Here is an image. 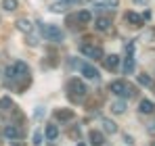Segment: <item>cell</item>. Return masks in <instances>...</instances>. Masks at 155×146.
<instances>
[{"instance_id": "obj_22", "label": "cell", "mask_w": 155, "mask_h": 146, "mask_svg": "<svg viewBox=\"0 0 155 146\" xmlns=\"http://www.w3.org/2000/svg\"><path fill=\"white\" fill-rule=\"evenodd\" d=\"M15 106H13V100L8 96H2L0 98V111H13Z\"/></svg>"}, {"instance_id": "obj_19", "label": "cell", "mask_w": 155, "mask_h": 146, "mask_svg": "<svg viewBox=\"0 0 155 146\" xmlns=\"http://www.w3.org/2000/svg\"><path fill=\"white\" fill-rule=\"evenodd\" d=\"M46 138H48L51 142H54V140L59 138V127H57L54 123H48V125H46Z\"/></svg>"}, {"instance_id": "obj_13", "label": "cell", "mask_w": 155, "mask_h": 146, "mask_svg": "<svg viewBox=\"0 0 155 146\" xmlns=\"http://www.w3.org/2000/svg\"><path fill=\"white\" fill-rule=\"evenodd\" d=\"M15 27H17L21 33H27V36H29V33H31V29H34V25H31L29 19H19V21L15 23Z\"/></svg>"}, {"instance_id": "obj_30", "label": "cell", "mask_w": 155, "mask_h": 146, "mask_svg": "<svg viewBox=\"0 0 155 146\" xmlns=\"http://www.w3.org/2000/svg\"><path fill=\"white\" fill-rule=\"evenodd\" d=\"M13 146H23V144H21V142H19V144H17V142H13Z\"/></svg>"}, {"instance_id": "obj_16", "label": "cell", "mask_w": 155, "mask_h": 146, "mask_svg": "<svg viewBox=\"0 0 155 146\" xmlns=\"http://www.w3.org/2000/svg\"><path fill=\"white\" fill-rule=\"evenodd\" d=\"M76 17H78V25H88L90 19H92V13H90L88 8H84V11L76 13Z\"/></svg>"}, {"instance_id": "obj_31", "label": "cell", "mask_w": 155, "mask_h": 146, "mask_svg": "<svg viewBox=\"0 0 155 146\" xmlns=\"http://www.w3.org/2000/svg\"><path fill=\"white\" fill-rule=\"evenodd\" d=\"M78 146H86V144H84V142H78Z\"/></svg>"}, {"instance_id": "obj_5", "label": "cell", "mask_w": 155, "mask_h": 146, "mask_svg": "<svg viewBox=\"0 0 155 146\" xmlns=\"http://www.w3.org/2000/svg\"><path fill=\"white\" fill-rule=\"evenodd\" d=\"M21 127L19 125H6L4 129H2V136L6 138V140H21Z\"/></svg>"}, {"instance_id": "obj_27", "label": "cell", "mask_w": 155, "mask_h": 146, "mask_svg": "<svg viewBox=\"0 0 155 146\" xmlns=\"http://www.w3.org/2000/svg\"><path fill=\"white\" fill-rule=\"evenodd\" d=\"M132 2H134L136 6H147V4H149V0H132Z\"/></svg>"}, {"instance_id": "obj_8", "label": "cell", "mask_w": 155, "mask_h": 146, "mask_svg": "<svg viewBox=\"0 0 155 146\" xmlns=\"http://www.w3.org/2000/svg\"><path fill=\"white\" fill-rule=\"evenodd\" d=\"M80 71H82V75H84L86 79H97V77H99V69H97L94 65H90V63H82V65H80Z\"/></svg>"}, {"instance_id": "obj_4", "label": "cell", "mask_w": 155, "mask_h": 146, "mask_svg": "<svg viewBox=\"0 0 155 146\" xmlns=\"http://www.w3.org/2000/svg\"><path fill=\"white\" fill-rule=\"evenodd\" d=\"M80 52L86 56V59H92V61H103V48L94 46V44H82L80 46Z\"/></svg>"}, {"instance_id": "obj_23", "label": "cell", "mask_w": 155, "mask_h": 146, "mask_svg": "<svg viewBox=\"0 0 155 146\" xmlns=\"http://www.w3.org/2000/svg\"><path fill=\"white\" fill-rule=\"evenodd\" d=\"M138 84H140V86H147V88H153V79H151L147 73H140V75H138Z\"/></svg>"}, {"instance_id": "obj_12", "label": "cell", "mask_w": 155, "mask_h": 146, "mask_svg": "<svg viewBox=\"0 0 155 146\" xmlns=\"http://www.w3.org/2000/svg\"><path fill=\"white\" fill-rule=\"evenodd\" d=\"M13 69H15V77H27L29 75V67H27L23 61H17L13 65Z\"/></svg>"}, {"instance_id": "obj_21", "label": "cell", "mask_w": 155, "mask_h": 146, "mask_svg": "<svg viewBox=\"0 0 155 146\" xmlns=\"http://www.w3.org/2000/svg\"><path fill=\"white\" fill-rule=\"evenodd\" d=\"M2 8H4L6 13H13V11L19 8V2H17V0H2Z\"/></svg>"}, {"instance_id": "obj_32", "label": "cell", "mask_w": 155, "mask_h": 146, "mask_svg": "<svg viewBox=\"0 0 155 146\" xmlns=\"http://www.w3.org/2000/svg\"><path fill=\"white\" fill-rule=\"evenodd\" d=\"M151 146H155V142H151Z\"/></svg>"}, {"instance_id": "obj_2", "label": "cell", "mask_w": 155, "mask_h": 146, "mask_svg": "<svg viewBox=\"0 0 155 146\" xmlns=\"http://www.w3.org/2000/svg\"><path fill=\"white\" fill-rule=\"evenodd\" d=\"M109 92L120 98H132L136 94V88L132 84H128V81H124V79H115V81L109 84Z\"/></svg>"}, {"instance_id": "obj_29", "label": "cell", "mask_w": 155, "mask_h": 146, "mask_svg": "<svg viewBox=\"0 0 155 146\" xmlns=\"http://www.w3.org/2000/svg\"><path fill=\"white\" fill-rule=\"evenodd\" d=\"M149 132H155V123H151V125H149Z\"/></svg>"}, {"instance_id": "obj_7", "label": "cell", "mask_w": 155, "mask_h": 146, "mask_svg": "<svg viewBox=\"0 0 155 146\" xmlns=\"http://www.w3.org/2000/svg\"><path fill=\"white\" fill-rule=\"evenodd\" d=\"M103 65L107 71H117L120 69V56L117 54H107V56H103Z\"/></svg>"}, {"instance_id": "obj_14", "label": "cell", "mask_w": 155, "mask_h": 146, "mask_svg": "<svg viewBox=\"0 0 155 146\" xmlns=\"http://www.w3.org/2000/svg\"><path fill=\"white\" fill-rule=\"evenodd\" d=\"M101 125H103V132L105 134H117V125H115V121H111V119H107V117H103V121H101Z\"/></svg>"}, {"instance_id": "obj_10", "label": "cell", "mask_w": 155, "mask_h": 146, "mask_svg": "<svg viewBox=\"0 0 155 146\" xmlns=\"http://www.w3.org/2000/svg\"><path fill=\"white\" fill-rule=\"evenodd\" d=\"M124 19H126V23H130L132 27H143V23H145V19H143L140 15L132 13V11H128V13L124 15Z\"/></svg>"}, {"instance_id": "obj_3", "label": "cell", "mask_w": 155, "mask_h": 146, "mask_svg": "<svg viewBox=\"0 0 155 146\" xmlns=\"http://www.w3.org/2000/svg\"><path fill=\"white\" fill-rule=\"evenodd\" d=\"M42 33H44V38L46 40H51V42H63V38H65V33L57 27V25H46V23H42Z\"/></svg>"}, {"instance_id": "obj_9", "label": "cell", "mask_w": 155, "mask_h": 146, "mask_svg": "<svg viewBox=\"0 0 155 146\" xmlns=\"http://www.w3.org/2000/svg\"><path fill=\"white\" fill-rule=\"evenodd\" d=\"M88 140H90V144L92 146H103L107 140H105L103 132H99V129H90L88 132Z\"/></svg>"}, {"instance_id": "obj_11", "label": "cell", "mask_w": 155, "mask_h": 146, "mask_svg": "<svg viewBox=\"0 0 155 146\" xmlns=\"http://www.w3.org/2000/svg\"><path fill=\"white\" fill-rule=\"evenodd\" d=\"M138 111H140L143 115H153V113H155V102L147 100V98H143L140 104H138Z\"/></svg>"}, {"instance_id": "obj_6", "label": "cell", "mask_w": 155, "mask_h": 146, "mask_svg": "<svg viewBox=\"0 0 155 146\" xmlns=\"http://www.w3.org/2000/svg\"><path fill=\"white\" fill-rule=\"evenodd\" d=\"M52 117H54V121H59V123L71 121V119H74V111H71V109H57V111L52 113Z\"/></svg>"}, {"instance_id": "obj_28", "label": "cell", "mask_w": 155, "mask_h": 146, "mask_svg": "<svg viewBox=\"0 0 155 146\" xmlns=\"http://www.w3.org/2000/svg\"><path fill=\"white\" fill-rule=\"evenodd\" d=\"M140 17H143V19L147 21V19H151V13H149V11H145V15H140Z\"/></svg>"}, {"instance_id": "obj_17", "label": "cell", "mask_w": 155, "mask_h": 146, "mask_svg": "<svg viewBox=\"0 0 155 146\" xmlns=\"http://www.w3.org/2000/svg\"><path fill=\"white\" fill-rule=\"evenodd\" d=\"M134 71V52H126V59H124V73L130 75Z\"/></svg>"}, {"instance_id": "obj_25", "label": "cell", "mask_w": 155, "mask_h": 146, "mask_svg": "<svg viewBox=\"0 0 155 146\" xmlns=\"http://www.w3.org/2000/svg\"><path fill=\"white\" fill-rule=\"evenodd\" d=\"M65 25H69V27H80V25H78V17L76 15H67V17H65Z\"/></svg>"}, {"instance_id": "obj_15", "label": "cell", "mask_w": 155, "mask_h": 146, "mask_svg": "<svg viewBox=\"0 0 155 146\" xmlns=\"http://www.w3.org/2000/svg\"><path fill=\"white\" fill-rule=\"evenodd\" d=\"M124 111H126V100H124V98H117V100H113V102H111V113L122 115Z\"/></svg>"}, {"instance_id": "obj_20", "label": "cell", "mask_w": 155, "mask_h": 146, "mask_svg": "<svg viewBox=\"0 0 155 146\" xmlns=\"http://www.w3.org/2000/svg\"><path fill=\"white\" fill-rule=\"evenodd\" d=\"M109 27H111V19L109 17H99L97 19V29L99 31H107Z\"/></svg>"}, {"instance_id": "obj_26", "label": "cell", "mask_w": 155, "mask_h": 146, "mask_svg": "<svg viewBox=\"0 0 155 146\" xmlns=\"http://www.w3.org/2000/svg\"><path fill=\"white\" fill-rule=\"evenodd\" d=\"M31 144H34V146H40V144H42V134H40L38 129H36V132H34V136H31Z\"/></svg>"}, {"instance_id": "obj_24", "label": "cell", "mask_w": 155, "mask_h": 146, "mask_svg": "<svg viewBox=\"0 0 155 146\" xmlns=\"http://www.w3.org/2000/svg\"><path fill=\"white\" fill-rule=\"evenodd\" d=\"M65 8H67V2H54V4H51L52 13H63Z\"/></svg>"}, {"instance_id": "obj_1", "label": "cell", "mask_w": 155, "mask_h": 146, "mask_svg": "<svg viewBox=\"0 0 155 146\" xmlns=\"http://www.w3.org/2000/svg\"><path fill=\"white\" fill-rule=\"evenodd\" d=\"M88 96V88L86 84L80 79V77H71L69 84H67V98H71L74 102H80Z\"/></svg>"}, {"instance_id": "obj_18", "label": "cell", "mask_w": 155, "mask_h": 146, "mask_svg": "<svg viewBox=\"0 0 155 146\" xmlns=\"http://www.w3.org/2000/svg\"><path fill=\"white\" fill-rule=\"evenodd\" d=\"M120 4V0H94L97 8H115Z\"/></svg>"}]
</instances>
